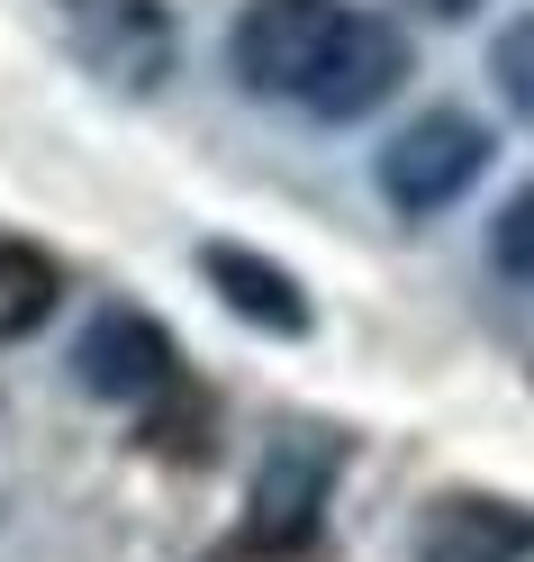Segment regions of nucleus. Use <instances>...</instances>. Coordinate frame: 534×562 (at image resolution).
<instances>
[{
  "label": "nucleus",
  "instance_id": "9d476101",
  "mask_svg": "<svg viewBox=\"0 0 534 562\" xmlns=\"http://www.w3.org/2000/svg\"><path fill=\"white\" fill-rule=\"evenodd\" d=\"M55 300H64L55 255H37V245H19V236H0V345L37 336V327L55 318Z\"/></svg>",
  "mask_w": 534,
  "mask_h": 562
},
{
  "label": "nucleus",
  "instance_id": "6e6552de",
  "mask_svg": "<svg viewBox=\"0 0 534 562\" xmlns=\"http://www.w3.org/2000/svg\"><path fill=\"white\" fill-rule=\"evenodd\" d=\"M200 272L218 281V300L236 308L245 327H272V336H308V300H299V281L263 263V255H245V245H200Z\"/></svg>",
  "mask_w": 534,
  "mask_h": 562
},
{
  "label": "nucleus",
  "instance_id": "1a4fd4ad",
  "mask_svg": "<svg viewBox=\"0 0 534 562\" xmlns=\"http://www.w3.org/2000/svg\"><path fill=\"white\" fill-rule=\"evenodd\" d=\"M136 445L163 453V463H208V453H218V400L191 391V381H172V391L146 400V417H136Z\"/></svg>",
  "mask_w": 534,
  "mask_h": 562
},
{
  "label": "nucleus",
  "instance_id": "0eeeda50",
  "mask_svg": "<svg viewBox=\"0 0 534 562\" xmlns=\"http://www.w3.org/2000/svg\"><path fill=\"white\" fill-rule=\"evenodd\" d=\"M82 64L118 91H155L172 74V19L155 0H110V10L82 19Z\"/></svg>",
  "mask_w": 534,
  "mask_h": 562
},
{
  "label": "nucleus",
  "instance_id": "f03ea898",
  "mask_svg": "<svg viewBox=\"0 0 534 562\" xmlns=\"http://www.w3.org/2000/svg\"><path fill=\"white\" fill-rule=\"evenodd\" d=\"M344 27V0H254L236 19V82L254 100H299Z\"/></svg>",
  "mask_w": 534,
  "mask_h": 562
},
{
  "label": "nucleus",
  "instance_id": "423d86ee",
  "mask_svg": "<svg viewBox=\"0 0 534 562\" xmlns=\"http://www.w3.org/2000/svg\"><path fill=\"white\" fill-rule=\"evenodd\" d=\"M525 553H534V508L480 499V490L435 499L417 526V562H525Z\"/></svg>",
  "mask_w": 534,
  "mask_h": 562
},
{
  "label": "nucleus",
  "instance_id": "7ed1b4c3",
  "mask_svg": "<svg viewBox=\"0 0 534 562\" xmlns=\"http://www.w3.org/2000/svg\"><path fill=\"white\" fill-rule=\"evenodd\" d=\"M73 372L91 400H118V408H146L155 391L182 381V355H172V336L146 318V308H100L73 345Z\"/></svg>",
  "mask_w": 534,
  "mask_h": 562
},
{
  "label": "nucleus",
  "instance_id": "f8f14e48",
  "mask_svg": "<svg viewBox=\"0 0 534 562\" xmlns=\"http://www.w3.org/2000/svg\"><path fill=\"white\" fill-rule=\"evenodd\" d=\"M489 263L516 281V291H534V191H516L508 209H498V227H489Z\"/></svg>",
  "mask_w": 534,
  "mask_h": 562
},
{
  "label": "nucleus",
  "instance_id": "4468645a",
  "mask_svg": "<svg viewBox=\"0 0 534 562\" xmlns=\"http://www.w3.org/2000/svg\"><path fill=\"white\" fill-rule=\"evenodd\" d=\"M408 10H425V19H471L480 0H408Z\"/></svg>",
  "mask_w": 534,
  "mask_h": 562
},
{
  "label": "nucleus",
  "instance_id": "f257e3e1",
  "mask_svg": "<svg viewBox=\"0 0 534 562\" xmlns=\"http://www.w3.org/2000/svg\"><path fill=\"white\" fill-rule=\"evenodd\" d=\"M480 164H489L480 119L425 110V119H408V127L380 146V200L399 209V218H435V209H453L462 191L480 182Z\"/></svg>",
  "mask_w": 534,
  "mask_h": 562
},
{
  "label": "nucleus",
  "instance_id": "9b49d317",
  "mask_svg": "<svg viewBox=\"0 0 534 562\" xmlns=\"http://www.w3.org/2000/svg\"><path fill=\"white\" fill-rule=\"evenodd\" d=\"M489 82H498V100H508V110L534 127V10L489 46Z\"/></svg>",
  "mask_w": 534,
  "mask_h": 562
},
{
  "label": "nucleus",
  "instance_id": "ddd939ff",
  "mask_svg": "<svg viewBox=\"0 0 534 562\" xmlns=\"http://www.w3.org/2000/svg\"><path fill=\"white\" fill-rule=\"evenodd\" d=\"M208 562H336V553H327V536H254V526H245V536L218 544Z\"/></svg>",
  "mask_w": 534,
  "mask_h": 562
},
{
  "label": "nucleus",
  "instance_id": "20e7f679",
  "mask_svg": "<svg viewBox=\"0 0 534 562\" xmlns=\"http://www.w3.org/2000/svg\"><path fill=\"white\" fill-rule=\"evenodd\" d=\"M399 82H408V37H399L380 10H344L336 46H327V64L308 74L299 100H308L317 119H363V110H380Z\"/></svg>",
  "mask_w": 534,
  "mask_h": 562
},
{
  "label": "nucleus",
  "instance_id": "39448f33",
  "mask_svg": "<svg viewBox=\"0 0 534 562\" xmlns=\"http://www.w3.org/2000/svg\"><path fill=\"white\" fill-rule=\"evenodd\" d=\"M336 436L327 427H291V436H272L263 453V472H254V536H317V508H327V490H336Z\"/></svg>",
  "mask_w": 534,
  "mask_h": 562
}]
</instances>
